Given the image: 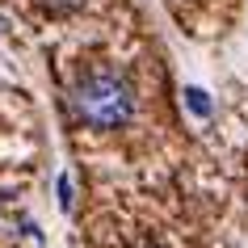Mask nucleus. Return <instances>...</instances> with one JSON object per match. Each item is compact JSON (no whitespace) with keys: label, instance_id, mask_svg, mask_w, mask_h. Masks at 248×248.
I'll use <instances>...</instances> for the list:
<instances>
[{"label":"nucleus","instance_id":"f257e3e1","mask_svg":"<svg viewBox=\"0 0 248 248\" xmlns=\"http://www.w3.org/2000/svg\"><path fill=\"white\" fill-rule=\"evenodd\" d=\"M67 105L93 131H118V126H126L135 118L139 101H135V84L126 76H118V72H89L84 80L72 84Z\"/></svg>","mask_w":248,"mask_h":248},{"label":"nucleus","instance_id":"f03ea898","mask_svg":"<svg viewBox=\"0 0 248 248\" xmlns=\"http://www.w3.org/2000/svg\"><path fill=\"white\" fill-rule=\"evenodd\" d=\"M185 101H189L194 114H210V101H206V93H202V89H185Z\"/></svg>","mask_w":248,"mask_h":248},{"label":"nucleus","instance_id":"7ed1b4c3","mask_svg":"<svg viewBox=\"0 0 248 248\" xmlns=\"http://www.w3.org/2000/svg\"><path fill=\"white\" fill-rule=\"evenodd\" d=\"M59 206L72 210V181H67V177H59Z\"/></svg>","mask_w":248,"mask_h":248},{"label":"nucleus","instance_id":"20e7f679","mask_svg":"<svg viewBox=\"0 0 248 248\" xmlns=\"http://www.w3.org/2000/svg\"><path fill=\"white\" fill-rule=\"evenodd\" d=\"M38 4H51L55 13H63V9H76L80 0H38Z\"/></svg>","mask_w":248,"mask_h":248}]
</instances>
